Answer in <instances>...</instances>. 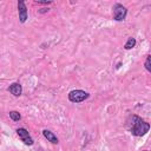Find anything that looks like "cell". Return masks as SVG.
Wrapping results in <instances>:
<instances>
[{
	"instance_id": "6da1fadb",
	"label": "cell",
	"mask_w": 151,
	"mask_h": 151,
	"mask_svg": "<svg viewBox=\"0 0 151 151\" xmlns=\"http://www.w3.org/2000/svg\"><path fill=\"white\" fill-rule=\"evenodd\" d=\"M132 123L130 126V131L133 136L140 137L144 136L149 130H150V124L146 123L145 120H143L142 118L137 117V116H132Z\"/></svg>"
},
{
	"instance_id": "7a4b0ae2",
	"label": "cell",
	"mask_w": 151,
	"mask_h": 151,
	"mask_svg": "<svg viewBox=\"0 0 151 151\" xmlns=\"http://www.w3.org/2000/svg\"><path fill=\"white\" fill-rule=\"evenodd\" d=\"M88 97H90V94H88L87 92L83 91V90H73V91H71V92L68 93V99H70V101L76 103V104L86 100Z\"/></svg>"
},
{
	"instance_id": "3957f363",
	"label": "cell",
	"mask_w": 151,
	"mask_h": 151,
	"mask_svg": "<svg viewBox=\"0 0 151 151\" xmlns=\"http://www.w3.org/2000/svg\"><path fill=\"white\" fill-rule=\"evenodd\" d=\"M126 14H127V9L123 5L116 4L113 6V19L116 21H123L126 18Z\"/></svg>"
},
{
	"instance_id": "277c9868",
	"label": "cell",
	"mask_w": 151,
	"mask_h": 151,
	"mask_svg": "<svg viewBox=\"0 0 151 151\" xmlns=\"http://www.w3.org/2000/svg\"><path fill=\"white\" fill-rule=\"evenodd\" d=\"M17 133H18L19 138L21 139V142H24L26 145H33V139H32V137L29 136V133L26 129L20 127V129L17 130Z\"/></svg>"
},
{
	"instance_id": "5b68a950",
	"label": "cell",
	"mask_w": 151,
	"mask_h": 151,
	"mask_svg": "<svg viewBox=\"0 0 151 151\" xmlns=\"http://www.w3.org/2000/svg\"><path fill=\"white\" fill-rule=\"evenodd\" d=\"M18 13H19V20L20 22H25L27 20V8L22 0L18 1Z\"/></svg>"
},
{
	"instance_id": "8992f818",
	"label": "cell",
	"mask_w": 151,
	"mask_h": 151,
	"mask_svg": "<svg viewBox=\"0 0 151 151\" xmlns=\"http://www.w3.org/2000/svg\"><path fill=\"white\" fill-rule=\"evenodd\" d=\"M8 91H9L14 97H19V96H21V93H22V87H21V85H20L19 83H13V84L9 85Z\"/></svg>"
},
{
	"instance_id": "52a82bcc",
	"label": "cell",
	"mask_w": 151,
	"mask_h": 151,
	"mask_svg": "<svg viewBox=\"0 0 151 151\" xmlns=\"http://www.w3.org/2000/svg\"><path fill=\"white\" fill-rule=\"evenodd\" d=\"M42 134H44V137H45L48 142H51V143H53V144H58V138H57V136H55L52 131H50V130H44V131H42Z\"/></svg>"
},
{
	"instance_id": "ba28073f",
	"label": "cell",
	"mask_w": 151,
	"mask_h": 151,
	"mask_svg": "<svg viewBox=\"0 0 151 151\" xmlns=\"http://www.w3.org/2000/svg\"><path fill=\"white\" fill-rule=\"evenodd\" d=\"M134 45H136V39L132 38V37H130V38L127 39L126 44L124 45V48H125V50H131L132 47H134Z\"/></svg>"
},
{
	"instance_id": "9c48e42d",
	"label": "cell",
	"mask_w": 151,
	"mask_h": 151,
	"mask_svg": "<svg viewBox=\"0 0 151 151\" xmlns=\"http://www.w3.org/2000/svg\"><path fill=\"white\" fill-rule=\"evenodd\" d=\"M9 118L13 120V122H18L21 119V114L18 112V111H9Z\"/></svg>"
},
{
	"instance_id": "30bf717a",
	"label": "cell",
	"mask_w": 151,
	"mask_h": 151,
	"mask_svg": "<svg viewBox=\"0 0 151 151\" xmlns=\"http://www.w3.org/2000/svg\"><path fill=\"white\" fill-rule=\"evenodd\" d=\"M144 66H145V68L151 73V54L147 55V58H146V60H145V63H144Z\"/></svg>"
},
{
	"instance_id": "8fae6325",
	"label": "cell",
	"mask_w": 151,
	"mask_h": 151,
	"mask_svg": "<svg viewBox=\"0 0 151 151\" xmlns=\"http://www.w3.org/2000/svg\"><path fill=\"white\" fill-rule=\"evenodd\" d=\"M35 4H39V5H50V4H52V1H35Z\"/></svg>"
},
{
	"instance_id": "7c38bea8",
	"label": "cell",
	"mask_w": 151,
	"mask_h": 151,
	"mask_svg": "<svg viewBox=\"0 0 151 151\" xmlns=\"http://www.w3.org/2000/svg\"><path fill=\"white\" fill-rule=\"evenodd\" d=\"M144 151H149V150H144Z\"/></svg>"
}]
</instances>
